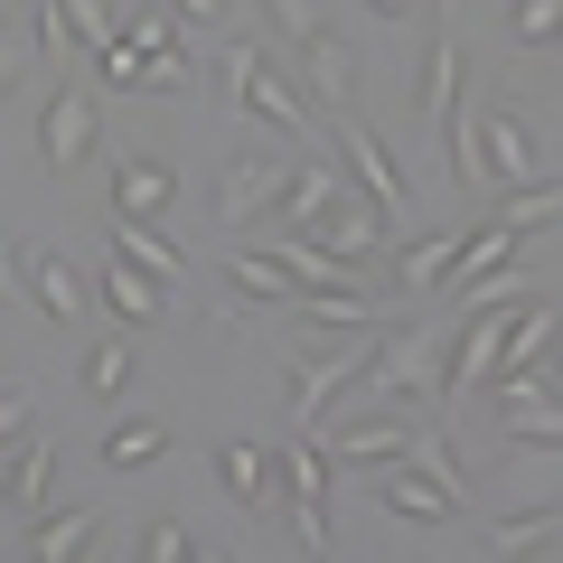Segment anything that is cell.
Returning a JSON list of instances; mask_svg holds the SVG:
<instances>
[{"label": "cell", "mask_w": 563, "mask_h": 563, "mask_svg": "<svg viewBox=\"0 0 563 563\" xmlns=\"http://www.w3.org/2000/svg\"><path fill=\"white\" fill-rule=\"evenodd\" d=\"M413 122H422V132H442V141H451V122H461V38H451V29H432V47H422Z\"/></svg>", "instance_id": "cell-11"}, {"label": "cell", "mask_w": 563, "mask_h": 563, "mask_svg": "<svg viewBox=\"0 0 563 563\" xmlns=\"http://www.w3.org/2000/svg\"><path fill=\"white\" fill-rule=\"evenodd\" d=\"M263 20H273V29H282L291 47H301V38H320V29H329V20H320V0H263Z\"/></svg>", "instance_id": "cell-30"}, {"label": "cell", "mask_w": 563, "mask_h": 563, "mask_svg": "<svg viewBox=\"0 0 563 563\" xmlns=\"http://www.w3.org/2000/svg\"><path fill=\"white\" fill-rule=\"evenodd\" d=\"M161 451H169V422H151V413H122L103 432V470H141V461H161Z\"/></svg>", "instance_id": "cell-24"}, {"label": "cell", "mask_w": 563, "mask_h": 563, "mask_svg": "<svg viewBox=\"0 0 563 563\" xmlns=\"http://www.w3.org/2000/svg\"><path fill=\"white\" fill-rule=\"evenodd\" d=\"M198 563H225V554H198Z\"/></svg>", "instance_id": "cell-38"}, {"label": "cell", "mask_w": 563, "mask_h": 563, "mask_svg": "<svg viewBox=\"0 0 563 563\" xmlns=\"http://www.w3.org/2000/svg\"><path fill=\"white\" fill-rule=\"evenodd\" d=\"M225 282H235L244 301H273V310H291V291H301V282H291V263H282V254H254V244H235V254H225Z\"/></svg>", "instance_id": "cell-21"}, {"label": "cell", "mask_w": 563, "mask_h": 563, "mask_svg": "<svg viewBox=\"0 0 563 563\" xmlns=\"http://www.w3.org/2000/svg\"><path fill=\"white\" fill-rule=\"evenodd\" d=\"M103 544V517L95 507H66V517H38L29 526V563H85Z\"/></svg>", "instance_id": "cell-17"}, {"label": "cell", "mask_w": 563, "mask_h": 563, "mask_svg": "<svg viewBox=\"0 0 563 563\" xmlns=\"http://www.w3.org/2000/svg\"><path fill=\"white\" fill-rule=\"evenodd\" d=\"M225 95H235L254 122H282L291 141H329L320 113H310V95L273 66V47H263V38H235V47H225Z\"/></svg>", "instance_id": "cell-3"}, {"label": "cell", "mask_w": 563, "mask_h": 563, "mask_svg": "<svg viewBox=\"0 0 563 563\" xmlns=\"http://www.w3.org/2000/svg\"><path fill=\"white\" fill-rule=\"evenodd\" d=\"M217 479H225V498H235L254 526H291V498H282V470H273V442H217Z\"/></svg>", "instance_id": "cell-6"}, {"label": "cell", "mask_w": 563, "mask_h": 563, "mask_svg": "<svg viewBox=\"0 0 563 563\" xmlns=\"http://www.w3.org/2000/svg\"><path fill=\"white\" fill-rule=\"evenodd\" d=\"M329 141H339L347 179H357V188H366L376 207H413V179L395 169V151L376 141V122H366V113H339V122H329Z\"/></svg>", "instance_id": "cell-9"}, {"label": "cell", "mask_w": 563, "mask_h": 563, "mask_svg": "<svg viewBox=\"0 0 563 563\" xmlns=\"http://www.w3.org/2000/svg\"><path fill=\"white\" fill-rule=\"evenodd\" d=\"M132 339H95V347H85V395H103V404H113L122 395V385H132Z\"/></svg>", "instance_id": "cell-25"}, {"label": "cell", "mask_w": 563, "mask_h": 563, "mask_svg": "<svg viewBox=\"0 0 563 563\" xmlns=\"http://www.w3.org/2000/svg\"><path fill=\"white\" fill-rule=\"evenodd\" d=\"M563 544V507H507L498 526H488V554L498 563H536Z\"/></svg>", "instance_id": "cell-13"}, {"label": "cell", "mask_w": 563, "mask_h": 563, "mask_svg": "<svg viewBox=\"0 0 563 563\" xmlns=\"http://www.w3.org/2000/svg\"><path fill=\"white\" fill-rule=\"evenodd\" d=\"M141 563H198V536H188L179 517H151L141 526Z\"/></svg>", "instance_id": "cell-26"}, {"label": "cell", "mask_w": 563, "mask_h": 563, "mask_svg": "<svg viewBox=\"0 0 563 563\" xmlns=\"http://www.w3.org/2000/svg\"><path fill=\"white\" fill-rule=\"evenodd\" d=\"M310 563H347V554H339V544H329V554H310Z\"/></svg>", "instance_id": "cell-36"}, {"label": "cell", "mask_w": 563, "mask_h": 563, "mask_svg": "<svg viewBox=\"0 0 563 563\" xmlns=\"http://www.w3.org/2000/svg\"><path fill=\"white\" fill-rule=\"evenodd\" d=\"M291 57H301V85H310V103H320L329 122H339V113H357V85H366V57H357V38L320 29V38H301Z\"/></svg>", "instance_id": "cell-7"}, {"label": "cell", "mask_w": 563, "mask_h": 563, "mask_svg": "<svg viewBox=\"0 0 563 563\" xmlns=\"http://www.w3.org/2000/svg\"><path fill=\"white\" fill-rule=\"evenodd\" d=\"M413 470H432V479L470 507V479H461V461H451V432H413Z\"/></svg>", "instance_id": "cell-28"}, {"label": "cell", "mask_w": 563, "mask_h": 563, "mask_svg": "<svg viewBox=\"0 0 563 563\" xmlns=\"http://www.w3.org/2000/svg\"><path fill=\"white\" fill-rule=\"evenodd\" d=\"M10 29H20V0H0V38H10Z\"/></svg>", "instance_id": "cell-35"}, {"label": "cell", "mask_w": 563, "mask_h": 563, "mask_svg": "<svg viewBox=\"0 0 563 563\" xmlns=\"http://www.w3.org/2000/svg\"><path fill=\"white\" fill-rule=\"evenodd\" d=\"M310 244H320L329 263H347V273H357V263H376L385 244H395V207H376L357 179H347L339 198H329V217L310 225Z\"/></svg>", "instance_id": "cell-5"}, {"label": "cell", "mask_w": 563, "mask_h": 563, "mask_svg": "<svg viewBox=\"0 0 563 563\" xmlns=\"http://www.w3.org/2000/svg\"><path fill=\"white\" fill-rule=\"evenodd\" d=\"M113 263H132V273H151V282H179L188 273V254L151 217H113Z\"/></svg>", "instance_id": "cell-16"}, {"label": "cell", "mask_w": 563, "mask_h": 563, "mask_svg": "<svg viewBox=\"0 0 563 563\" xmlns=\"http://www.w3.org/2000/svg\"><path fill=\"white\" fill-rule=\"evenodd\" d=\"M20 282H29V263H20V244L0 235V291H20Z\"/></svg>", "instance_id": "cell-32"}, {"label": "cell", "mask_w": 563, "mask_h": 563, "mask_svg": "<svg viewBox=\"0 0 563 563\" xmlns=\"http://www.w3.org/2000/svg\"><path fill=\"white\" fill-rule=\"evenodd\" d=\"M169 198H179V169L169 161H113V217H151L161 225Z\"/></svg>", "instance_id": "cell-15"}, {"label": "cell", "mask_w": 563, "mask_h": 563, "mask_svg": "<svg viewBox=\"0 0 563 563\" xmlns=\"http://www.w3.org/2000/svg\"><path fill=\"white\" fill-rule=\"evenodd\" d=\"M339 188H347V179H339L329 161H301V169H291V188H282V235H310V225L329 217Z\"/></svg>", "instance_id": "cell-20"}, {"label": "cell", "mask_w": 563, "mask_h": 563, "mask_svg": "<svg viewBox=\"0 0 563 563\" xmlns=\"http://www.w3.org/2000/svg\"><path fill=\"white\" fill-rule=\"evenodd\" d=\"M179 20H207V29H217V20H225V0H179Z\"/></svg>", "instance_id": "cell-33"}, {"label": "cell", "mask_w": 563, "mask_h": 563, "mask_svg": "<svg viewBox=\"0 0 563 563\" xmlns=\"http://www.w3.org/2000/svg\"><path fill=\"white\" fill-rule=\"evenodd\" d=\"M291 169H301V161H282V151H235V161H225V179H217V217H225V225L273 217L282 188H291Z\"/></svg>", "instance_id": "cell-8"}, {"label": "cell", "mask_w": 563, "mask_h": 563, "mask_svg": "<svg viewBox=\"0 0 563 563\" xmlns=\"http://www.w3.org/2000/svg\"><path fill=\"white\" fill-rule=\"evenodd\" d=\"M451 263H461V235H413V244H395V291H451Z\"/></svg>", "instance_id": "cell-18"}, {"label": "cell", "mask_w": 563, "mask_h": 563, "mask_svg": "<svg viewBox=\"0 0 563 563\" xmlns=\"http://www.w3.org/2000/svg\"><path fill=\"white\" fill-rule=\"evenodd\" d=\"M20 563H29V554H20Z\"/></svg>", "instance_id": "cell-39"}, {"label": "cell", "mask_w": 563, "mask_h": 563, "mask_svg": "<svg viewBox=\"0 0 563 563\" xmlns=\"http://www.w3.org/2000/svg\"><path fill=\"white\" fill-rule=\"evenodd\" d=\"M366 10H376V20H413L422 0H366Z\"/></svg>", "instance_id": "cell-34"}, {"label": "cell", "mask_w": 563, "mask_h": 563, "mask_svg": "<svg viewBox=\"0 0 563 563\" xmlns=\"http://www.w3.org/2000/svg\"><path fill=\"white\" fill-rule=\"evenodd\" d=\"M385 507H395L404 526H451V517H461V498H451V488L432 479V470H413V461H395V470H385Z\"/></svg>", "instance_id": "cell-12"}, {"label": "cell", "mask_w": 563, "mask_h": 563, "mask_svg": "<svg viewBox=\"0 0 563 563\" xmlns=\"http://www.w3.org/2000/svg\"><path fill=\"white\" fill-rule=\"evenodd\" d=\"M103 310H113L122 329H151V320H169V282H151V273H132V263H103Z\"/></svg>", "instance_id": "cell-14"}, {"label": "cell", "mask_w": 563, "mask_h": 563, "mask_svg": "<svg viewBox=\"0 0 563 563\" xmlns=\"http://www.w3.org/2000/svg\"><path fill=\"white\" fill-rule=\"evenodd\" d=\"M113 563H141V554H113Z\"/></svg>", "instance_id": "cell-37"}, {"label": "cell", "mask_w": 563, "mask_h": 563, "mask_svg": "<svg viewBox=\"0 0 563 563\" xmlns=\"http://www.w3.org/2000/svg\"><path fill=\"white\" fill-rule=\"evenodd\" d=\"M95 85H103V95H151V85H141V47L113 38V47L95 57Z\"/></svg>", "instance_id": "cell-27"}, {"label": "cell", "mask_w": 563, "mask_h": 563, "mask_svg": "<svg viewBox=\"0 0 563 563\" xmlns=\"http://www.w3.org/2000/svg\"><path fill=\"white\" fill-rule=\"evenodd\" d=\"M95 151H103L95 95H85V85H57L47 113H38V161H47V169H76V161H95Z\"/></svg>", "instance_id": "cell-10"}, {"label": "cell", "mask_w": 563, "mask_h": 563, "mask_svg": "<svg viewBox=\"0 0 563 563\" xmlns=\"http://www.w3.org/2000/svg\"><path fill=\"white\" fill-rule=\"evenodd\" d=\"M451 169L461 188H536V141H526V113L517 103H470L451 122Z\"/></svg>", "instance_id": "cell-2"}, {"label": "cell", "mask_w": 563, "mask_h": 563, "mask_svg": "<svg viewBox=\"0 0 563 563\" xmlns=\"http://www.w3.org/2000/svg\"><path fill=\"white\" fill-rule=\"evenodd\" d=\"M47 479H57V432H29L20 461H10V488H0V498H10L29 526H38V517H47Z\"/></svg>", "instance_id": "cell-19"}, {"label": "cell", "mask_w": 563, "mask_h": 563, "mask_svg": "<svg viewBox=\"0 0 563 563\" xmlns=\"http://www.w3.org/2000/svg\"><path fill=\"white\" fill-rule=\"evenodd\" d=\"M20 76H29V29H10V38H0V103L20 95Z\"/></svg>", "instance_id": "cell-31"}, {"label": "cell", "mask_w": 563, "mask_h": 563, "mask_svg": "<svg viewBox=\"0 0 563 563\" xmlns=\"http://www.w3.org/2000/svg\"><path fill=\"white\" fill-rule=\"evenodd\" d=\"M554 339H563V310H554V301L536 291V301H526L517 320H507V357H498V376H507V366H536V357H544Z\"/></svg>", "instance_id": "cell-22"}, {"label": "cell", "mask_w": 563, "mask_h": 563, "mask_svg": "<svg viewBox=\"0 0 563 563\" xmlns=\"http://www.w3.org/2000/svg\"><path fill=\"white\" fill-rule=\"evenodd\" d=\"M310 442H320L329 470H395V461H413V422L385 413V404H376V413H357V404H329Z\"/></svg>", "instance_id": "cell-4"}, {"label": "cell", "mask_w": 563, "mask_h": 563, "mask_svg": "<svg viewBox=\"0 0 563 563\" xmlns=\"http://www.w3.org/2000/svg\"><path fill=\"white\" fill-rule=\"evenodd\" d=\"M517 47H563V0H517Z\"/></svg>", "instance_id": "cell-29"}, {"label": "cell", "mask_w": 563, "mask_h": 563, "mask_svg": "<svg viewBox=\"0 0 563 563\" xmlns=\"http://www.w3.org/2000/svg\"><path fill=\"white\" fill-rule=\"evenodd\" d=\"M442 329L432 320H395L376 339V357H366V376L347 385L339 404H357V413H376V404H442Z\"/></svg>", "instance_id": "cell-1"}, {"label": "cell", "mask_w": 563, "mask_h": 563, "mask_svg": "<svg viewBox=\"0 0 563 563\" xmlns=\"http://www.w3.org/2000/svg\"><path fill=\"white\" fill-rule=\"evenodd\" d=\"M29 301H38L47 320H76V310H85V273L66 254H38V263H29Z\"/></svg>", "instance_id": "cell-23"}]
</instances>
